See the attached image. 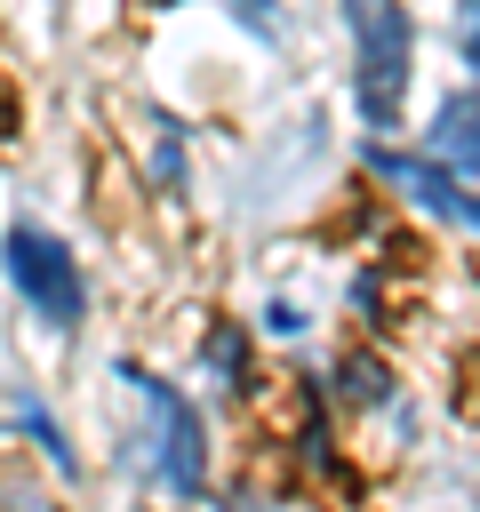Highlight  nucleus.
Returning <instances> with one entry per match:
<instances>
[{"instance_id":"f257e3e1","label":"nucleus","mask_w":480,"mask_h":512,"mask_svg":"<svg viewBox=\"0 0 480 512\" xmlns=\"http://www.w3.org/2000/svg\"><path fill=\"white\" fill-rule=\"evenodd\" d=\"M352 40V120L368 136H392L416 96V8L408 0H336Z\"/></svg>"},{"instance_id":"f03ea898","label":"nucleus","mask_w":480,"mask_h":512,"mask_svg":"<svg viewBox=\"0 0 480 512\" xmlns=\"http://www.w3.org/2000/svg\"><path fill=\"white\" fill-rule=\"evenodd\" d=\"M0 280H8V296L24 304L32 328H48V336H80V328H88V264H80V248H72L56 224L16 216V224L0 232Z\"/></svg>"},{"instance_id":"7ed1b4c3","label":"nucleus","mask_w":480,"mask_h":512,"mask_svg":"<svg viewBox=\"0 0 480 512\" xmlns=\"http://www.w3.org/2000/svg\"><path fill=\"white\" fill-rule=\"evenodd\" d=\"M120 392L144 416V472H152V488L200 496L208 488V464H216V440H208V416L192 408V392L176 376H160V368H136V360L120 368Z\"/></svg>"},{"instance_id":"20e7f679","label":"nucleus","mask_w":480,"mask_h":512,"mask_svg":"<svg viewBox=\"0 0 480 512\" xmlns=\"http://www.w3.org/2000/svg\"><path fill=\"white\" fill-rule=\"evenodd\" d=\"M424 152H440L464 184H480V80L432 104V120H424Z\"/></svg>"},{"instance_id":"39448f33","label":"nucleus","mask_w":480,"mask_h":512,"mask_svg":"<svg viewBox=\"0 0 480 512\" xmlns=\"http://www.w3.org/2000/svg\"><path fill=\"white\" fill-rule=\"evenodd\" d=\"M8 416H16L24 448H40V456H48V472H56V480H80V448H72V432L56 424V408H48L40 392H8Z\"/></svg>"},{"instance_id":"423d86ee","label":"nucleus","mask_w":480,"mask_h":512,"mask_svg":"<svg viewBox=\"0 0 480 512\" xmlns=\"http://www.w3.org/2000/svg\"><path fill=\"white\" fill-rule=\"evenodd\" d=\"M256 328H264V336H288V344H296V336L312 328V304H304L296 288H272V296H264V320H256Z\"/></svg>"},{"instance_id":"0eeeda50","label":"nucleus","mask_w":480,"mask_h":512,"mask_svg":"<svg viewBox=\"0 0 480 512\" xmlns=\"http://www.w3.org/2000/svg\"><path fill=\"white\" fill-rule=\"evenodd\" d=\"M456 56H464V72L480 80V8H464V40H456Z\"/></svg>"}]
</instances>
